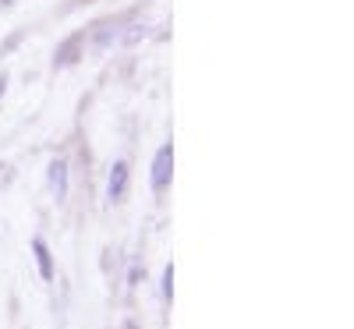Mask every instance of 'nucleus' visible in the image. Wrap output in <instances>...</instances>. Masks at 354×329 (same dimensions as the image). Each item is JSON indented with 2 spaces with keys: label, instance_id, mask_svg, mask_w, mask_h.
Segmentation results:
<instances>
[{
  "label": "nucleus",
  "instance_id": "nucleus-1",
  "mask_svg": "<svg viewBox=\"0 0 354 329\" xmlns=\"http://www.w3.org/2000/svg\"><path fill=\"white\" fill-rule=\"evenodd\" d=\"M170 177H174V142H163L153 156V167H149V188L156 195H163L170 188Z\"/></svg>",
  "mask_w": 354,
  "mask_h": 329
},
{
  "label": "nucleus",
  "instance_id": "nucleus-2",
  "mask_svg": "<svg viewBox=\"0 0 354 329\" xmlns=\"http://www.w3.org/2000/svg\"><path fill=\"white\" fill-rule=\"evenodd\" d=\"M128 185H131V167H128L124 160H117V163L110 167V177H106V198H110V202H124Z\"/></svg>",
  "mask_w": 354,
  "mask_h": 329
},
{
  "label": "nucleus",
  "instance_id": "nucleus-3",
  "mask_svg": "<svg viewBox=\"0 0 354 329\" xmlns=\"http://www.w3.org/2000/svg\"><path fill=\"white\" fill-rule=\"evenodd\" d=\"M85 57V32H75V36H68L61 46H57V53H53V68H71V64H78Z\"/></svg>",
  "mask_w": 354,
  "mask_h": 329
},
{
  "label": "nucleus",
  "instance_id": "nucleus-4",
  "mask_svg": "<svg viewBox=\"0 0 354 329\" xmlns=\"http://www.w3.org/2000/svg\"><path fill=\"white\" fill-rule=\"evenodd\" d=\"M46 181H50V191L57 202L68 198V160H53L46 167Z\"/></svg>",
  "mask_w": 354,
  "mask_h": 329
},
{
  "label": "nucleus",
  "instance_id": "nucleus-5",
  "mask_svg": "<svg viewBox=\"0 0 354 329\" xmlns=\"http://www.w3.org/2000/svg\"><path fill=\"white\" fill-rule=\"evenodd\" d=\"M32 255H36V269H39V276L50 283L57 276V265H53V252L50 245L43 241V237H32Z\"/></svg>",
  "mask_w": 354,
  "mask_h": 329
},
{
  "label": "nucleus",
  "instance_id": "nucleus-6",
  "mask_svg": "<svg viewBox=\"0 0 354 329\" xmlns=\"http://www.w3.org/2000/svg\"><path fill=\"white\" fill-rule=\"evenodd\" d=\"M117 28H121V21H100V25H96V46H100V50H106V46H110V39L121 36Z\"/></svg>",
  "mask_w": 354,
  "mask_h": 329
},
{
  "label": "nucleus",
  "instance_id": "nucleus-7",
  "mask_svg": "<svg viewBox=\"0 0 354 329\" xmlns=\"http://www.w3.org/2000/svg\"><path fill=\"white\" fill-rule=\"evenodd\" d=\"M160 294H163V301H174V262H167V269H163Z\"/></svg>",
  "mask_w": 354,
  "mask_h": 329
},
{
  "label": "nucleus",
  "instance_id": "nucleus-8",
  "mask_svg": "<svg viewBox=\"0 0 354 329\" xmlns=\"http://www.w3.org/2000/svg\"><path fill=\"white\" fill-rule=\"evenodd\" d=\"M145 32H149V25H142V21H135V25H131V32H124L121 39H124V43L131 46V43H138V39H145Z\"/></svg>",
  "mask_w": 354,
  "mask_h": 329
},
{
  "label": "nucleus",
  "instance_id": "nucleus-9",
  "mask_svg": "<svg viewBox=\"0 0 354 329\" xmlns=\"http://www.w3.org/2000/svg\"><path fill=\"white\" fill-rule=\"evenodd\" d=\"M142 280H145V265H142V262H135V265L128 269V287H138Z\"/></svg>",
  "mask_w": 354,
  "mask_h": 329
},
{
  "label": "nucleus",
  "instance_id": "nucleus-10",
  "mask_svg": "<svg viewBox=\"0 0 354 329\" xmlns=\"http://www.w3.org/2000/svg\"><path fill=\"white\" fill-rule=\"evenodd\" d=\"M4 93H8V71H0V100H4Z\"/></svg>",
  "mask_w": 354,
  "mask_h": 329
},
{
  "label": "nucleus",
  "instance_id": "nucleus-11",
  "mask_svg": "<svg viewBox=\"0 0 354 329\" xmlns=\"http://www.w3.org/2000/svg\"><path fill=\"white\" fill-rule=\"evenodd\" d=\"M121 329H142V326H138L135 319H124V326H121Z\"/></svg>",
  "mask_w": 354,
  "mask_h": 329
}]
</instances>
